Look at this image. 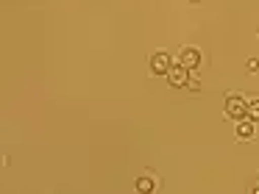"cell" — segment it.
Masks as SVG:
<instances>
[{"instance_id": "6da1fadb", "label": "cell", "mask_w": 259, "mask_h": 194, "mask_svg": "<svg viewBox=\"0 0 259 194\" xmlns=\"http://www.w3.org/2000/svg\"><path fill=\"white\" fill-rule=\"evenodd\" d=\"M242 116H248V103L240 97V94L229 92V94H226V119L240 122Z\"/></svg>"}, {"instance_id": "7a4b0ae2", "label": "cell", "mask_w": 259, "mask_h": 194, "mask_svg": "<svg viewBox=\"0 0 259 194\" xmlns=\"http://www.w3.org/2000/svg\"><path fill=\"white\" fill-rule=\"evenodd\" d=\"M173 70V58H170L164 50H159V53H153L151 55V72L153 75H159V78H167V72Z\"/></svg>"}, {"instance_id": "3957f363", "label": "cell", "mask_w": 259, "mask_h": 194, "mask_svg": "<svg viewBox=\"0 0 259 194\" xmlns=\"http://www.w3.org/2000/svg\"><path fill=\"white\" fill-rule=\"evenodd\" d=\"M187 81H190V70L181 64H173V70L167 72V83L173 89H187Z\"/></svg>"}, {"instance_id": "277c9868", "label": "cell", "mask_w": 259, "mask_h": 194, "mask_svg": "<svg viewBox=\"0 0 259 194\" xmlns=\"http://www.w3.org/2000/svg\"><path fill=\"white\" fill-rule=\"evenodd\" d=\"M179 64L187 67V70H195V67L201 64V50L198 47H184L179 53Z\"/></svg>"}, {"instance_id": "5b68a950", "label": "cell", "mask_w": 259, "mask_h": 194, "mask_svg": "<svg viewBox=\"0 0 259 194\" xmlns=\"http://www.w3.org/2000/svg\"><path fill=\"white\" fill-rule=\"evenodd\" d=\"M253 131H256V122H253L251 116H242V119L237 122V136L240 139H251Z\"/></svg>"}, {"instance_id": "8992f818", "label": "cell", "mask_w": 259, "mask_h": 194, "mask_svg": "<svg viewBox=\"0 0 259 194\" xmlns=\"http://www.w3.org/2000/svg\"><path fill=\"white\" fill-rule=\"evenodd\" d=\"M134 186H137V191H142V194H145V191H153V188H156V180H153L151 175H142V177H137V183H134Z\"/></svg>"}, {"instance_id": "52a82bcc", "label": "cell", "mask_w": 259, "mask_h": 194, "mask_svg": "<svg viewBox=\"0 0 259 194\" xmlns=\"http://www.w3.org/2000/svg\"><path fill=\"white\" fill-rule=\"evenodd\" d=\"M248 116H251L253 122H259V100H253V103H248Z\"/></svg>"}, {"instance_id": "ba28073f", "label": "cell", "mask_w": 259, "mask_h": 194, "mask_svg": "<svg viewBox=\"0 0 259 194\" xmlns=\"http://www.w3.org/2000/svg\"><path fill=\"white\" fill-rule=\"evenodd\" d=\"M187 89H190V92H201V81L190 75V81H187Z\"/></svg>"}, {"instance_id": "9c48e42d", "label": "cell", "mask_w": 259, "mask_h": 194, "mask_svg": "<svg viewBox=\"0 0 259 194\" xmlns=\"http://www.w3.org/2000/svg\"><path fill=\"white\" fill-rule=\"evenodd\" d=\"M259 70V58H248V72H256Z\"/></svg>"}, {"instance_id": "30bf717a", "label": "cell", "mask_w": 259, "mask_h": 194, "mask_svg": "<svg viewBox=\"0 0 259 194\" xmlns=\"http://www.w3.org/2000/svg\"><path fill=\"white\" fill-rule=\"evenodd\" d=\"M187 3H198V0H187Z\"/></svg>"}, {"instance_id": "8fae6325", "label": "cell", "mask_w": 259, "mask_h": 194, "mask_svg": "<svg viewBox=\"0 0 259 194\" xmlns=\"http://www.w3.org/2000/svg\"><path fill=\"white\" fill-rule=\"evenodd\" d=\"M256 191H259V183H256Z\"/></svg>"}]
</instances>
